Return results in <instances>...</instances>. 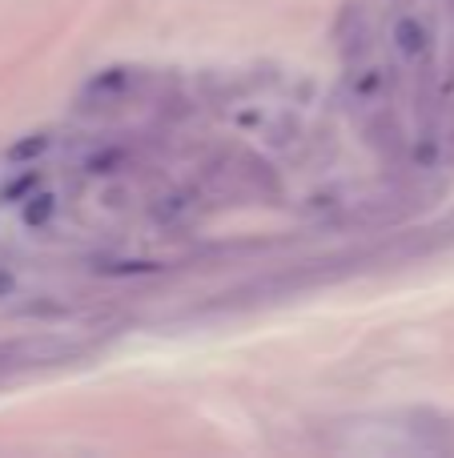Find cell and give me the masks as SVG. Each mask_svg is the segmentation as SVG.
<instances>
[{"label": "cell", "instance_id": "cell-6", "mask_svg": "<svg viewBox=\"0 0 454 458\" xmlns=\"http://www.w3.org/2000/svg\"><path fill=\"white\" fill-rule=\"evenodd\" d=\"M48 133H29L24 141H16V145H8L4 149V161H13V165H24V161H37V157H45L48 153Z\"/></svg>", "mask_w": 454, "mask_h": 458}, {"label": "cell", "instance_id": "cell-3", "mask_svg": "<svg viewBox=\"0 0 454 458\" xmlns=\"http://www.w3.org/2000/svg\"><path fill=\"white\" fill-rule=\"evenodd\" d=\"M391 40H394V53L402 56L407 64H423L431 56V29H426L423 16H399L391 29Z\"/></svg>", "mask_w": 454, "mask_h": 458}, {"label": "cell", "instance_id": "cell-1", "mask_svg": "<svg viewBox=\"0 0 454 458\" xmlns=\"http://www.w3.org/2000/svg\"><path fill=\"white\" fill-rule=\"evenodd\" d=\"M342 435L334 438V446L342 451H370V454H399V451H423V454H442L454 446L450 427L434 414L410 411V414H383L374 427V419H354L346 427H338Z\"/></svg>", "mask_w": 454, "mask_h": 458}, {"label": "cell", "instance_id": "cell-5", "mask_svg": "<svg viewBox=\"0 0 454 458\" xmlns=\"http://www.w3.org/2000/svg\"><path fill=\"white\" fill-rule=\"evenodd\" d=\"M133 69H105L101 77L88 81L85 97H101V101H117V97H125L129 89H133Z\"/></svg>", "mask_w": 454, "mask_h": 458}, {"label": "cell", "instance_id": "cell-10", "mask_svg": "<svg viewBox=\"0 0 454 458\" xmlns=\"http://www.w3.org/2000/svg\"><path fill=\"white\" fill-rule=\"evenodd\" d=\"M13 290H16V277L8 274V269H0V298H8Z\"/></svg>", "mask_w": 454, "mask_h": 458}, {"label": "cell", "instance_id": "cell-2", "mask_svg": "<svg viewBox=\"0 0 454 458\" xmlns=\"http://www.w3.org/2000/svg\"><path fill=\"white\" fill-rule=\"evenodd\" d=\"M85 346L69 338H53V334H32V338H16L0 346V362L13 366H48V362H69V358H80Z\"/></svg>", "mask_w": 454, "mask_h": 458}, {"label": "cell", "instance_id": "cell-7", "mask_svg": "<svg viewBox=\"0 0 454 458\" xmlns=\"http://www.w3.org/2000/svg\"><path fill=\"white\" fill-rule=\"evenodd\" d=\"M53 209H56V198H53V193H32L29 206H24V225H32V229L48 225Z\"/></svg>", "mask_w": 454, "mask_h": 458}, {"label": "cell", "instance_id": "cell-8", "mask_svg": "<svg viewBox=\"0 0 454 458\" xmlns=\"http://www.w3.org/2000/svg\"><path fill=\"white\" fill-rule=\"evenodd\" d=\"M157 261H101L97 274L105 277H137V274H157Z\"/></svg>", "mask_w": 454, "mask_h": 458}, {"label": "cell", "instance_id": "cell-4", "mask_svg": "<svg viewBox=\"0 0 454 458\" xmlns=\"http://www.w3.org/2000/svg\"><path fill=\"white\" fill-rule=\"evenodd\" d=\"M189 214H193V198H189V193H161V198L149 206L153 225H165V229L181 225Z\"/></svg>", "mask_w": 454, "mask_h": 458}, {"label": "cell", "instance_id": "cell-9", "mask_svg": "<svg viewBox=\"0 0 454 458\" xmlns=\"http://www.w3.org/2000/svg\"><path fill=\"white\" fill-rule=\"evenodd\" d=\"M121 161H125L121 149H105L97 157H88V174H113V165H121Z\"/></svg>", "mask_w": 454, "mask_h": 458}]
</instances>
